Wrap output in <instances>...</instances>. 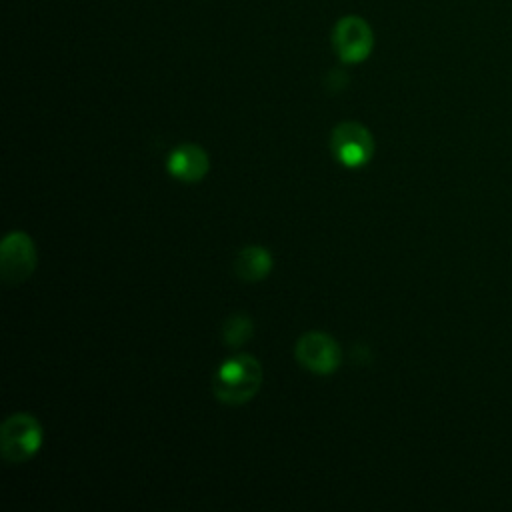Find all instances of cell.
Segmentation results:
<instances>
[{"label":"cell","mask_w":512,"mask_h":512,"mask_svg":"<svg viewBox=\"0 0 512 512\" xmlns=\"http://www.w3.org/2000/svg\"><path fill=\"white\" fill-rule=\"evenodd\" d=\"M262 384V366L254 356L240 354L220 364L212 390L214 396L224 404L248 402Z\"/></svg>","instance_id":"1"},{"label":"cell","mask_w":512,"mask_h":512,"mask_svg":"<svg viewBox=\"0 0 512 512\" xmlns=\"http://www.w3.org/2000/svg\"><path fill=\"white\" fill-rule=\"evenodd\" d=\"M42 446V428L32 414H12L0 428V452L10 464L30 460Z\"/></svg>","instance_id":"2"},{"label":"cell","mask_w":512,"mask_h":512,"mask_svg":"<svg viewBox=\"0 0 512 512\" xmlns=\"http://www.w3.org/2000/svg\"><path fill=\"white\" fill-rule=\"evenodd\" d=\"M36 266V248L28 234L10 232L0 244V274L10 286L24 282Z\"/></svg>","instance_id":"3"},{"label":"cell","mask_w":512,"mask_h":512,"mask_svg":"<svg viewBox=\"0 0 512 512\" xmlns=\"http://www.w3.org/2000/svg\"><path fill=\"white\" fill-rule=\"evenodd\" d=\"M332 154L350 168H358L372 158L374 152V138L358 122H342L332 130L330 138Z\"/></svg>","instance_id":"4"},{"label":"cell","mask_w":512,"mask_h":512,"mask_svg":"<svg viewBox=\"0 0 512 512\" xmlns=\"http://www.w3.org/2000/svg\"><path fill=\"white\" fill-rule=\"evenodd\" d=\"M332 40H334V50L338 52L340 60L348 62V64H356V62H362L364 58H368V54L372 52V46H374L372 28L360 16L340 18L338 24L334 26Z\"/></svg>","instance_id":"5"},{"label":"cell","mask_w":512,"mask_h":512,"mask_svg":"<svg viewBox=\"0 0 512 512\" xmlns=\"http://www.w3.org/2000/svg\"><path fill=\"white\" fill-rule=\"evenodd\" d=\"M296 360L314 374H332L340 364V346L324 332H306L296 342Z\"/></svg>","instance_id":"6"},{"label":"cell","mask_w":512,"mask_h":512,"mask_svg":"<svg viewBox=\"0 0 512 512\" xmlns=\"http://www.w3.org/2000/svg\"><path fill=\"white\" fill-rule=\"evenodd\" d=\"M210 168L208 154L198 144H180L168 156V170L182 182H198Z\"/></svg>","instance_id":"7"},{"label":"cell","mask_w":512,"mask_h":512,"mask_svg":"<svg viewBox=\"0 0 512 512\" xmlns=\"http://www.w3.org/2000/svg\"><path fill=\"white\" fill-rule=\"evenodd\" d=\"M272 268V256L262 246H246L234 260V272L246 282H258L268 276Z\"/></svg>","instance_id":"8"},{"label":"cell","mask_w":512,"mask_h":512,"mask_svg":"<svg viewBox=\"0 0 512 512\" xmlns=\"http://www.w3.org/2000/svg\"><path fill=\"white\" fill-rule=\"evenodd\" d=\"M252 330H254V324L246 314H234L222 326V340L228 346L236 348V346H242L246 340H250Z\"/></svg>","instance_id":"9"}]
</instances>
